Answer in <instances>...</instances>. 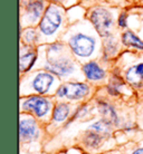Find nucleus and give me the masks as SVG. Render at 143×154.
I'll list each match as a JSON object with an SVG mask.
<instances>
[{
  "instance_id": "dca6fc26",
  "label": "nucleus",
  "mask_w": 143,
  "mask_h": 154,
  "mask_svg": "<svg viewBox=\"0 0 143 154\" xmlns=\"http://www.w3.org/2000/svg\"><path fill=\"white\" fill-rule=\"evenodd\" d=\"M21 40H23L26 45H33L40 40V35H39V30L35 29L33 27H26L23 28L21 31Z\"/></svg>"
},
{
  "instance_id": "6ab92c4d",
  "label": "nucleus",
  "mask_w": 143,
  "mask_h": 154,
  "mask_svg": "<svg viewBox=\"0 0 143 154\" xmlns=\"http://www.w3.org/2000/svg\"><path fill=\"white\" fill-rule=\"evenodd\" d=\"M128 18L129 16L125 11L121 12L119 18H117V26L120 28H126L128 27Z\"/></svg>"
},
{
  "instance_id": "f257e3e1",
  "label": "nucleus",
  "mask_w": 143,
  "mask_h": 154,
  "mask_svg": "<svg viewBox=\"0 0 143 154\" xmlns=\"http://www.w3.org/2000/svg\"><path fill=\"white\" fill-rule=\"evenodd\" d=\"M97 34L95 29H74L72 28L67 36V44L70 51L79 58H89L93 56L97 48Z\"/></svg>"
},
{
  "instance_id": "20e7f679",
  "label": "nucleus",
  "mask_w": 143,
  "mask_h": 154,
  "mask_svg": "<svg viewBox=\"0 0 143 154\" xmlns=\"http://www.w3.org/2000/svg\"><path fill=\"white\" fill-rule=\"evenodd\" d=\"M89 21L101 38L111 35L113 27L115 25V18L113 12L103 6L94 7L89 11Z\"/></svg>"
},
{
  "instance_id": "aec40b11",
  "label": "nucleus",
  "mask_w": 143,
  "mask_h": 154,
  "mask_svg": "<svg viewBox=\"0 0 143 154\" xmlns=\"http://www.w3.org/2000/svg\"><path fill=\"white\" fill-rule=\"evenodd\" d=\"M51 1L58 5H70L72 2L76 1V0H51Z\"/></svg>"
},
{
  "instance_id": "f3484780",
  "label": "nucleus",
  "mask_w": 143,
  "mask_h": 154,
  "mask_svg": "<svg viewBox=\"0 0 143 154\" xmlns=\"http://www.w3.org/2000/svg\"><path fill=\"white\" fill-rule=\"evenodd\" d=\"M70 108L68 106V104L66 103H59L55 106L54 111H53V119L57 123L64 122L68 115H70Z\"/></svg>"
},
{
  "instance_id": "412c9836",
  "label": "nucleus",
  "mask_w": 143,
  "mask_h": 154,
  "mask_svg": "<svg viewBox=\"0 0 143 154\" xmlns=\"http://www.w3.org/2000/svg\"><path fill=\"white\" fill-rule=\"evenodd\" d=\"M133 154H143V149H139V150H136Z\"/></svg>"
},
{
  "instance_id": "1a4fd4ad",
  "label": "nucleus",
  "mask_w": 143,
  "mask_h": 154,
  "mask_svg": "<svg viewBox=\"0 0 143 154\" xmlns=\"http://www.w3.org/2000/svg\"><path fill=\"white\" fill-rule=\"evenodd\" d=\"M19 135L21 141H31L38 136V126L34 119L21 117L19 122Z\"/></svg>"
},
{
  "instance_id": "7ed1b4c3",
  "label": "nucleus",
  "mask_w": 143,
  "mask_h": 154,
  "mask_svg": "<svg viewBox=\"0 0 143 154\" xmlns=\"http://www.w3.org/2000/svg\"><path fill=\"white\" fill-rule=\"evenodd\" d=\"M64 44L61 42H54L48 46V59L45 65V69L56 76H68L75 69V64L67 56H57L58 51L64 48Z\"/></svg>"
},
{
  "instance_id": "9b49d317",
  "label": "nucleus",
  "mask_w": 143,
  "mask_h": 154,
  "mask_svg": "<svg viewBox=\"0 0 143 154\" xmlns=\"http://www.w3.org/2000/svg\"><path fill=\"white\" fill-rule=\"evenodd\" d=\"M125 79L133 86H141L143 83V62L130 67L125 72Z\"/></svg>"
},
{
  "instance_id": "9d476101",
  "label": "nucleus",
  "mask_w": 143,
  "mask_h": 154,
  "mask_svg": "<svg viewBox=\"0 0 143 154\" xmlns=\"http://www.w3.org/2000/svg\"><path fill=\"white\" fill-rule=\"evenodd\" d=\"M83 73L89 81H102L105 77V70L96 62H89L83 66Z\"/></svg>"
},
{
  "instance_id": "f8f14e48",
  "label": "nucleus",
  "mask_w": 143,
  "mask_h": 154,
  "mask_svg": "<svg viewBox=\"0 0 143 154\" xmlns=\"http://www.w3.org/2000/svg\"><path fill=\"white\" fill-rule=\"evenodd\" d=\"M36 59H37V53L33 49H27L26 46V51H23V48H21L19 57V68L20 72H28L31 67L34 66Z\"/></svg>"
},
{
  "instance_id": "4468645a",
  "label": "nucleus",
  "mask_w": 143,
  "mask_h": 154,
  "mask_svg": "<svg viewBox=\"0 0 143 154\" xmlns=\"http://www.w3.org/2000/svg\"><path fill=\"white\" fill-rule=\"evenodd\" d=\"M98 111H100L101 115L103 116L105 121H107L108 123L116 124L117 123V115H116L115 109L111 106L110 104L105 103V102H100L98 103Z\"/></svg>"
},
{
  "instance_id": "f03ea898",
  "label": "nucleus",
  "mask_w": 143,
  "mask_h": 154,
  "mask_svg": "<svg viewBox=\"0 0 143 154\" xmlns=\"http://www.w3.org/2000/svg\"><path fill=\"white\" fill-rule=\"evenodd\" d=\"M64 19H65L64 8L61 5L55 2L48 5L38 23L40 39L50 40L51 38H54L62 30Z\"/></svg>"
},
{
  "instance_id": "39448f33",
  "label": "nucleus",
  "mask_w": 143,
  "mask_h": 154,
  "mask_svg": "<svg viewBox=\"0 0 143 154\" xmlns=\"http://www.w3.org/2000/svg\"><path fill=\"white\" fill-rule=\"evenodd\" d=\"M45 0H28L23 4L21 10V27L34 26L39 23L46 10Z\"/></svg>"
},
{
  "instance_id": "6e6552de",
  "label": "nucleus",
  "mask_w": 143,
  "mask_h": 154,
  "mask_svg": "<svg viewBox=\"0 0 143 154\" xmlns=\"http://www.w3.org/2000/svg\"><path fill=\"white\" fill-rule=\"evenodd\" d=\"M55 76L49 72H42L38 73L31 82V86L36 93L38 94H46L50 89L51 85L54 84Z\"/></svg>"
},
{
  "instance_id": "2eb2a0df",
  "label": "nucleus",
  "mask_w": 143,
  "mask_h": 154,
  "mask_svg": "<svg viewBox=\"0 0 143 154\" xmlns=\"http://www.w3.org/2000/svg\"><path fill=\"white\" fill-rule=\"evenodd\" d=\"M103 39V48H104V54L106 56H113L116 54L119 49V42L116 37L113 34L108 35L107 37H104Z\"/></svg>"
},
{
  "instance_id": "a211bd4d",
  "label": "nucleus",
  "mask_w": 143,
  "mask_h": 154,
  "mask_svg": "<svg viewBox=\"0 0 143 154\" xmlns=\"http://www.w3.org/2000/svg\"><path fill=\"white\" fill-rule=\"evenodd\" d=\"M122 85H123V82L121 81L119 77H113L110 82V84H108L107 91L112 95H117L120 93V88Z\"/></svg>"
},
{
  "instance_id": "ddd939ff",
  "label": "nucleus",
  "mask_w": 143,
  "mask_h": 154,
  "mask_svg": "<svg viewBox=\"0 0 143 154\" xmlns=\"http://www.w3.org/2000/svg\"><path fill=\"white\" fill-rule=\"evenodd\" d=\"M121 42L123 46L143 50V40L132 30H124L121 35Z\"/></svg>"
},
{
  "instance_id": "0eeeda50",
  "label": "nucleus",
  "mask_w": 143,
  "mask_h": 154,
  "mask_svg": "<svg viewBox=\"0 0 143 154\" xmlns=\"http://www.w3.org/2000/svg\"><path fill=\"white\" fill-rule=\"evenodd\" d=\"M89 92V85L84 83H67L62 85L56 92V95L59 98L66 97L70 100H77L85 97Z\"/></svg>"
},
{
  "instance_id": "423d86ee",
  "label": "nucleus",
  "mask_w": 143,
  "mask_h": 154,
  "mask_svg": "<svg viewBox=\"0 0 143 154\" xmlns=\"http://www.w3.org/2000/svg\"><path fill=\"white\" fill-rule=\"evenodd\" d=\"M21 108L23 111L31 112L37 117H44L50 111V102L46 97L35 95L23 100L21 103Z\"/></svg>"
}]
</instances>
